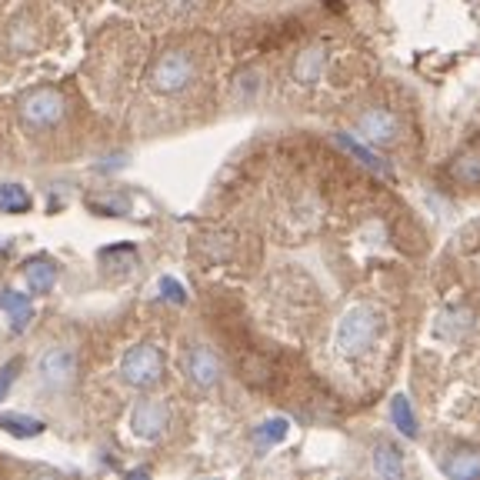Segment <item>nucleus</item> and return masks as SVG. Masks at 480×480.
<instances>
[{
  "label": "nucleus",
  "instance_id": "f257e3e1",
  "mask_svg": "<svg viewBox=\"0 0 480 480\" xmlns=\"http://www.w3.org/2000/svg\"><path fill=\"white\" fill-rule=\"evenodd\" d=\"M377 330H380L377 310L367 307V303H357V307H351L341 317V324H337V351L343 357H360L370 343L377 341Z\"/></svg>",
  "mask_w": 480,
  "mask_h": 480
},
{
  "label": "nucleus",
  "instance_id": "f03ea898",
  "mask_svg": "<svg viewBox=\"0 0 480 480\" xmlns=\"http://www.w3.org/2000/svg\"><path fill=\"white\" fill-rule=\"evenodd\" d=\"M17 117L27 130H51L67 117V101L57 87H34L21 97Z\"/></svg>",
  "mask_w": 480,
  "mask_h": 480
},
{
  "label": "nucleus",
  "instance_id": "7ed1b4c3",
  "mask_svg": "<svg viewBox=\"0 0 480 480\" xmlns=\"http://www.w3.org/2000/svg\"><path fill=\"white\" fill-rule=\"evenodd\" d=\"M164 377V354L153 347V343H137L130 347L120 360V380L127 387H137V391H151L153 384H161Z\"/></svg>",
  "mask_w": 480,
  "mask_h": 480
},
{
  "label": "nucleus",
  "instance_id": "20e7f679",
  "mask_svg": "<svg viewBox=\"0 0 480 480\" xmlns=\"http://www.w3.org/2000/svg\"><path fill=\"white\" fill-rule=\"evenodd\" d=\"M194 57L184 51H167L161 54L151 67V87L157 94H180L194 80Z\"/></svg>",
  "mask_w": 480,
  "mask_h": 480
},
{
  "label": "nucleus",
  "instance_id": "39448f33",
  "mask_svg": "<svg viewBox=\"0 0 480 480\" xmlns=\"http://www.w3.org/2000/svg\"><path fill=\"white\" fill-rule=\"evenodd\" d=\"M77 380V354L70 347H51L37 360V384L44 391L61 393Z\"/></svg>",
  "mask_w": 480,
  "mask_h": 480
},
{
  "label": "nucleus",
  "instance_id": "423d86ee",
  "mask_svg": "<svg viewBox=\"0 0 480 480\" xmlns=\"http://www.w3.org/2000/svg\"><path fill=\"white\" fill-rule=\"evenodd\" d=\"M167 424H170V407L157 397H144L130 410V430L140 441H157L167 430Z\"/></svg>",
  "mask_w": 480,
  "mask_h": 480
},
{
  "label": "nucleus",
  "instance_id": "0eeeda50",
  "mask_svg": "<svg viewBox=\"0 0 480 480\" xmlns=\"http://www.w3.org/2000/svg\"><path fill=\"white\" fill-rule=\"evenodd\" d=\"M357 130L370 144H391L397 137V117L391 111H384V107H374V111H364L357 117Z\"/></svg>",
  "mask_w": 480,
  "mask_h": 480
},
{
  "label": "nucleus",
  "instance_id": "6e6552de",
  "mask_svg": "<svg viewBox=\"0 0 480 480\" xmlns=\"http://www.w3.org/2000/svg\"><path fill=\"white\" fill-rule=\"evenodd\" d=\"M187 377L201 387V391H211L217 387V380H220V360H217L214 351H207V347H194L187 354Z\"/></svg>",
  "mask_w": 480,
  "mask_h": 480
},
{
  "label": "nucleus",
  "instance_id": "1a4fd4ad",
  "mask_svg": "<svg viewBox=\"0 0 480 480\" xmlns=\"http://www.w3.org/2000/svg\"><path fill=\"white\" fill-rule=\"evenodd\" d=\"M443 474H447V477H457V480L480 477V451H474V447H460L457 454H451L447 460H443Z\"/></svg>",
  "mask_w": 480,
  "mask_h": 480
},
{
  "label": "nucleus",
  "instance_id": "9d476101",
  "mask_svg": "<svg viewBox=\"0 0 480 480\" xmlns=\"http://www.w3.org/2000/svg\"><path fill=\"white\" fill-rule=\"evenodd\" d=\"M57 284V264L47 257H37L27 264V287L30 294H51V287Z\"/></svg>",
  "mask_w": 480,
  "mask_h": 480
},
{
  "label": "nucleus",
  "instance_id": "9b49d317",
  "mask_svg": "<svg viewBox=\"0 0 480 480\" xmlns=\"http://www.w3.org/2000/svg\"><path fill=\"white\" fill-rule=\"evenodd\" d=\"M324 63H327L324 47H307V51L294 61V77H297L301 84H314L317 77L324 74Z\"/></svg>",
  "mask_w": 480,
  "mask_h": 480
},
{
  "label": "nucleus",
  "instance_id": "f8f14e48",
  "mask_svg": "<svg viewBox=\"0 0 480 480\" xmlns=\"http://www.w3.org/2000/svg\"><path fill=\"white\" fill-rule=\"evenodd\" d=\"M374 470L380 477H401L404 474V457L393 443H377L374 447Z\"/></svg>",
  "mask_w": 480,
  "mask_h": 480
},
{
  "label": "nucleus",
  "instance_id": "ddd939ff",
  "mask_svg": "<svg viewBox=\"0 0 480 480\" xmlns=\"http://www.w3.org/2000/svg\"><path fill=\"white\" fill-rule=\"evenodd\" d=\"M0 307L13 317V330H24L27 320L34 317V307H30V297L27 294H17V291H4L0 294Z\"/></svg>",
  "mask_w": 480,
  "mask_h": 480
},
{
  "label": "nucleus",
  "instance_id": "4468645a",
  "mask_svg": "<svg viewBox=\"0 0 480 480\" xmlns=\"http://www.w3.org/2000/svg\"><path fill=\"white\" fill-rule=\"evenodd\" d=\"M30 190L21 187V184H0V211L4 214H27L30 211Z\"/></svg>",
  "mask_w": 480,
  "mask_h": 480
},
{
  "label": "nucleus",
  "instance_id": "2eb2a0df",
  "mask_svg": "<svg viewBox=\"0 0 480 480\" xmlns=\"http://www.w3.org/2000/svg\"><path fill=\"white\" fill-rule=\"evenodd\" d=\"M334 140L341 144L343 151L354 153V157H357V161H360V164L370 167L374 174H380V178H391V167L384 164V161H380V157H377V153H374V151H367V147H360V144H357L354 137H347V134H334Z\"/></svg>",
  "mask_w": 480,
  "mask_h": 480
},
{
  "label": "nucleus",
  "instance_id": "dca6fc26",
  "mask_svg": "<svg viewBox=\"0 0 480 480\" xmlns=\"http://www.w3.org/2000/svg\"><path fill=\"white\" fill-rule=\"evenodd\" d=\"M391 420L404 437H418V418H414V407H410L404 393H397L391 401Z\"/></svg>",
  "mask_w": 480,
  "mask_h": 480
},
{
  "label": "nucleus",
  "instance_id": "f3484780",
  "mask_svg": "<svg viewBox=\"0 0 480 480\" xmlns=\"http://www.w3.org/2000/svg\"><path fill=\"white\" fill-rule=\"evenodd\" d=\"M287 430H291V424H287L284 418H270L253 430V443H257L261 451H267V447H274V443L284 441V437H287Z\"/></svg>",
  "mask_w": 480,
  "mask_h": 480
},
{
  "label": "nucleus",
  "instance_id": "a211bd4d",
  "mask_svg": "<svg viewBox=\"0 0 480 480\" xmlns=\"http://www.w3.org/2000/svg\"><path fill=\"white\" fill-rule=\"evenodd\" d=\"M0 427L13 437H37L44 424L37 418H27V414H0Z\"/></svg>",
  "mask_w": 480,
  "mask_h": 480
},
{
  "label": "nucleus",
  "instance_id": "6ab92c4d",
  "mask_svg": "<svg viewBox=\"0 0 480 480\" xmlns=\"http://www.w3.org/2000/svg\"><path fill=\"white\" fill-rule=\"evenodd\" d=\"M454 178L468 187H477L480 184V153H464L454 164Z\"/></svg>",
  "mask_w": 480,
  "mask_h": 480
},
{
  "label": "nucleus",
  "instance_id": "aec40b11",
  "mask_svg": "<svg viewBox=\"0 0 480 480\" xmlns=\"http://www.w3.org/2000/svg\"><path fill=\"white\" fill-rule=\"evenodd\" d=\"M161 291H164L167 301H174V303H184V301H187V297H184V287H180V284H178L174 277H164V280H161Z\"/></svg>",
  "mask_w": 480,
  "mask_h": 480
},
{
  "label": "nucleus",
  "instance_id": "412c9836",
  "mask_svg": "<svg viewBox=\"0 0 480 480\" xmlns=\"http://www.w3.org/2000/svg\"><path fill=\"white\" fill-rule=\"evenodd\" d=\"M17 367H21V360H11V364H7V367H4V370H0V397L7 393V387H11L13 370H17Z\"/></svg>",
  "mask_w": 480,
  "mask_h": 480
}]
</instances>
